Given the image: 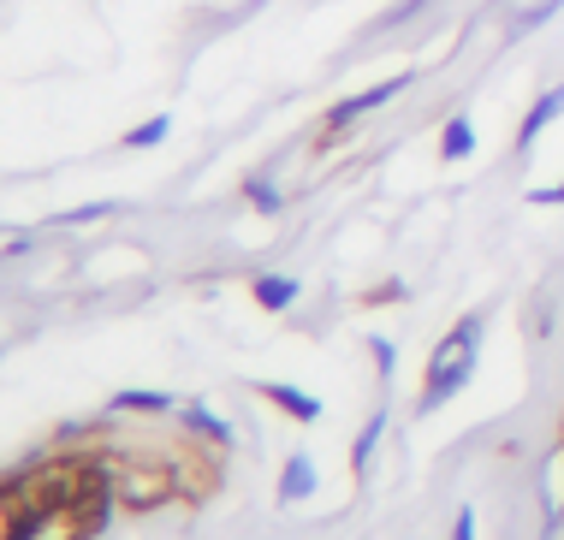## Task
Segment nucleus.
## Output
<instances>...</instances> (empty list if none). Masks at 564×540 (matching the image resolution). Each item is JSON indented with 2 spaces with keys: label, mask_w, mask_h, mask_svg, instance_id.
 <instances>
[{
  "label": "nucleus",
  "mask_w": 564,
  "mask_h": 540,
  "mask_svg": "<svg viewBox=\"0 0 564 540\" xmlns=\"http://www.w3.org/2000/svg\"><path fill=\"white\" fill-rule=\"evenodd\" d=\"M535 208H564V184H547V191H529Z\"/></svg>",
  "instance_id": "obj_16"
},
{
  "label": "nucleus",
  "mask_w": 564,
  "mask_h": 540,
  "mask_svg": "<svg viewBox=\"0 0 564 540\" xmlns=\"http://www.w3.org/2000/svg\"><path fill=\"white\" fill-rule=\"evenodd\" d=\"M113 410H131V416H167L172 410V393H113Z\"/></svg>",
  "instance_id": "obj_8"
},
{
  "label": "nucleus",
  "mask_w": 564,
  "mask_h": 540,
  "mask_svg": "<svg viewBox=\"0 0 564 540\" xmlns=\"http://www.w3.org/2000/svg\"><path fill=\"white\" fill-rule=\"evenodd\" d=\"M451 540H475V511L470 505L458 511V523H451Z\"/></svg>",
  "instance_id": "obj_17"
},
{
  "label": "nucleus",
  "mask_w": 564,
  "mask_h": 540,
  "mask_svg": "<svg viewBox=\"0 0 564 540\" xmlns=\"http://www.w3.org/2000/svg\"><path fill=\"white\" fill-rule=\"evenodd\" d=\"M475 345H482V316H463V321L440 338V345H434L428 381H422V398H416L422 410H440L446 398H458L463 386H470V374H475Z\"/></svg>",
  "instance_id": "obj_1"
},
{
  "label": "nucleus",
  "mask_w": 564,
  "mask_h": 540,
  "mask_svg": "<svg viewBox=\"0 0 564 540\" xmlns=\"http://www.w3.org/2000/svg\"><path fill=\"white\" fill-rule=\"evenodd\" d=\"M422 7H428V0H405V7H393V12H386V18H381V24H405V18H416Z\"/></svg>",
  "instance_id": "obj_18"
},
{
  "label": "nucleus",
  "mask_w": 564,
  "mask_h": 540,
  "mask_svg": "<svg viewBox=\"0 0 564 540\" xmlns=\"http://www.w3.org/2000/svg\"><path fill=\"white\" fill-rule=\"evenodd\" d=\"M261 398H268V404H280L292 422H321V398H316V393H304V386L268 381V386H261Z\"/></svg>",
  "instance_id": "obj_4"
},
{
  "label": "nucleus",
  "mask_w": 564,
  "mask_h": 540,
  "mask_svg": "<svg viewBox=\"0 0 564 540\" xmlns=\"http://www.w3.org/2000/svg\"><path fill=\"white\" fill-rule=\"evenodd\" d=\"M381 434H386V410H374L369 422H362V434H357V446H350V470H369V458H374V446H381Z\"/></svg>",
  "instance_id": "obj_9"
},
{
  "label": "nucleus",
  "mask_w": 564,
  "mask_h": 540,
  "mask_svg": "<svg viewBox=\"0 0 564 540\" xmlns=\"http://www.w3.org/2000/svg\"><path fill=\"white\" fill-rule=\"evenodd\" d=\"M244 191H249V203H256V208H261V215H273V208H280V191H273V184H268V179H249V184H244Z\"/></svg>",
  "instance_id": "obj_13"
},
{
  "label": "nucleus",
  "mask_w": 564,
  "mask_h": 540,
  "mask_svg": "<svg viewBox=\"0 0 564 540\" xmlns=\"http://www.w3.org/2000/svg\"><path fill=\"white\" fill-rule=\"evenodd\" d=\"M167 113H155V119H143L137 131H125V149H155V143H167Z\"/></svg>",
  "instance_id": "obj_11"
},
{
  "label": "nucleus",
  "mask_w": 564,
  "mask_h": 540,
  "mask_svg": "<svg viewBox=\"0 0 564 540\" xmlns=\"http://www.w3.org/2000/svg\"><path fill=\"white\" fill-rule=\"evenodd\" d=\"M297 292H304V285L285 280V273H261V280H256V304H261V309H273V316H280V309H292V304H297Z\"/></svg>",
  "instance_id": "obj_6"
},
{
  "label": "nucleus",
  "mask_w": 564,
  "mask_h": 540,
  "mask_svg": "<svg viewBox=\"0 0 564 540\" xmlns=\"http://www.w3.org/2000/svg\"><path fill=\"white\" fill-rule=\"evenodd\" d=\"M184 428H191V434H208L215 446H232V428H226L215 410H203V404H191V410H184Z\"/></svg>",
  "instance_id": "obj_10"
},
{
  "label": "nucleus",
  "mask_w": 564,
  "mask_h": 540,
  "mask_svg": "<svg viewBox=\"0 0 564 540\" xmlns=\"http://www.w3.org/2000/svg\"><path fill=\"white\" fill-rule=\"evenodd\" d=\"M369 350H374V369H381V381L393 374V338H369Z\"/></svg>",
  "instance_id": "obj_15"
},
{
  "label": "nucleus",
  "mask_w": 564,
  "mask_h": 540,
  "mask_svg": "<svg viewBox=\"0 0 564 540\" xmlns=\"http://www.w3.org/2000/svg\"><path fill=\"white\" fill-rule=\"evenodd\" d=\"M475 155V125L463 119H446V131H440V160H470Z\"/></svg>",
  "instance_id": "obj_7"
},
{
  "label": "nucleus",
  "mask_w": 564,
  "mask_h": 540,
  "mask_svg": "<svg viewBox=\"0 0 564 540\" xmlns=\"http://www.w3.org/2000/svg\"><path fill=\"white\" fill-rule=\"evenodd\" d=\"M410 90V72H398V78H386V83H374V90H362V95H350V102H338L333 113H328V131L338 137L345 125H357L362 113H374V107H386L393 95H405Z\"/></svg>",
  "instance_id": "obj_2"
},
{
  "label": "nucleus",
  "mask_w": 564,
  "mask_h": 540,
  "mask_svg": "<svg viewBox=\"0 0 564 540\" xmlns=\"http://www.w3.org/2000/svg\"><path fill=\"white\" fill-rule=\"evenodd\" d=\"M553 12H564V0H535V7H523L517 18H511V30H517V36H529V30H541V24L553 18Z\"/></svg>",
  "instance_id": "obj_12"
},
{
  "label": "nucleus",
  "mask_w": 564,
  "mask_h": 540,
  "mask_svg": "<svg viewBox=\"0 0 564 540\" xmlns=\"http://www.w3.org/2000/svg\"><path fill=\"white\" fill-rule=\"evenodd\" d=\"M102 215H107V203H84V208H72V215H60V226H90Z\"/></svg>",
  "instance_id": "obj_14"
},
{
  "label": "nucleus",
  "mask_w": 564,
  "mask_h": 540,
  "mask_svg": "<svg viewBox=\"0 0 564 540\" xmlns=\"http://www.w3.org/2000/svg\"><path fill=\"white\" fill-rule=\"evenodd\" d=\"M559 113H564V83H553L547 95H535V107L523 113V125H517V155H529V149L541 143V131L559 119Z\"/></svg>",
  "instance_id": "obj_3"
},
{
  "label": "nucleus",
  "mask_w": 564,
  "mask_h": 540,
  "mask_svg": "<svg viewBox=\"0 0 564 540\" xmlns=\"http://www.w3.org/2000/svg\"><path fill=\"white\" fill-rule=\"evenodd\" d=\"M316 493V463L297 451V458H285V470H280V505H297V499H309Z\"/></svg>",
  "instance_id": "obj_5"
}]
</instances>
